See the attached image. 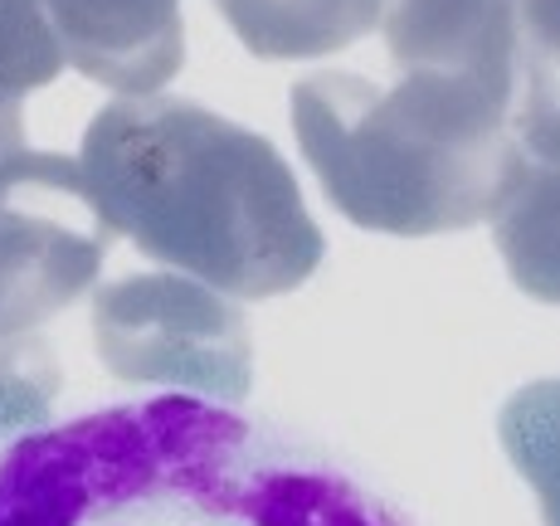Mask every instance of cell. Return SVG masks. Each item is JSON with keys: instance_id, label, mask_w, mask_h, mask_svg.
<instances>
[{"instance_id": "cell-1", "label": "cell", "mask_w": 560, "mask_h": 526, "mask_svg": "<svg viewBox=\"0 0 560 526\" xmlns=\"http://www.w3.org/2000/svg\"><path fill=\"white\" fill-rule=\"evenodd\" d=\"M79 171L107 230L224 297L293 293L327 254L278 147L200 103L113 98Z\"/></svg>"}, {"instance_id": "cell-2", "label": "cell", "mask_w": 560, "mask_h": 526, "mask_svg": "<svg viewBox=\"0 0 560 526\" xmlns=\"http://www.w3.org/2000/svg\"><path fill=\"white\" fill-rule=\"evenodd\" d=\"M0 526H395L341 474L210 405L49 434L0 474Z\"/></svg>"}, {"instance_id": "cell-3", "label": "cell", "mask_w": 560, "mask_h": 526, "mask_svg": "<svg viewBox=\"0 0 560 526\" xmlns=\"http://www.w3.org/2000/svg\"><path fill=\"white\" fill-rule=\"evenodd\" d=\"M512 103L400 73H312L293 89L298 152L351 224L400 239L492 220L512 156Z\"/></svg>"}, {"instance_id": "cell-4", "label": "cell", "mask_w": 560, "mask_h": 526, "mask_svg": "<svg viewBox=\"0 0 560 526\" xmlns=\"http://www.w3.org/2000/svg\"><path fill=\"white\" fill-rule=\"evenodd\" d=\"M93 347L127 385H171L240 405L254 385L249 322L186 273H132L93 293Z\"/></svg>"}, {"instance_id": "cell-5", "label": "cell", "mask_w": 560, "mask_h": 526, "mask_svg": "<svg viewBox=\"0 0 560 526\" xmlns=\"http://www.w3.org/2000/svg\"><path fill=\"white\" fill-rule=\"evenodd\" d=\"M107 239L79 161L30 147L10 161L0 171V341L79 303L98 283Z\"/></svg>"}, {"instance_id": "cell-6", "label": "cell", "mask_w": 560, "mask_h": 526, "mask_svg": "<svg viewBox=\"0 0 560 526\" xmlns=\"http://www.w3.org/2000/svg\"><path fill=\"white\" fill-rule=\"evenodd\" d=\"M375 25L409 79H439L516 107L522 0H381Z\"/></svg>"}, {"instance_id": "cell-7", "label": "cell", "mask_w": 560, "mask_h": 526, "mask_svg": "<svg viewBox=\"0 0 560 526\" xmlns=\"http://www.w3.org/2000/svg\"><path fill=\"white\" fill-rule=\"evenodd\" d=\"M45 15L63 63L122 98L166 89L186 63L180 0H45Z\"/></svg>"}, {"instance_id": "cell-8", "label": "cell", "mask_w": 560, "mask_h": 526, "mask_svg": "<svg viewBox=\"0 0 560 526\" xmlns=\"http://www.w3.org/2000/svg\"><path fill=\"white\" fill-rule=\"evenodd\" d=\"M492 239L512 283L560 307V103L516 107Z\"/></svg>"}, {"instance_id": "cell-9", "label": "cell", "mask_w": 560, "mask_h": 526, "mask_svg": "<svg viewBox=\"0 0 560 526\" xmlns=\"http://www.w3.org/2000/svg\"><path fill=\"white\" fill-rule=\"evenodd\" d=\"M240 45L258 59H322L357 45L381 0H214Z\"/></svg>"}, {"instance_id": "cell-10", "label": "cell", "mask_w": 560, "mask_h": 526, "mask_svg": "<svg viewBox=\"0 0 560 526\" xmlns=\"http://www.w3.org/2000/svg\"><path fill=\"white\" fill-rule=\"evenodd\" d=\"M63 73L45 0H0V171L25 152V98Z\"/></svg>"}, {"instance_id": "cell-11", "label": "cell", "mask_w": 560, "mask_h": 526, "mask_svg": "<svg viewBox=\"0 0 560 526\" xmlns=\"http://www.w3.org/2000/svg\"><path fill=\"white\" fill-rule=\"evenodd\" d=\"M498 439L512 468L541 502V522L560 526V381H532L502 405Z\"/></svg>"}, {"instance_id": "cell-12", "label": "cell", "mask_w": 560, "mask_h": 526, "mask_svg": "<svg viewBox=\"0 0 560 526\" xmlns=\"http://www.w3.org/2000/svg\"><path fill=\"white\" fill-rule=\"evenodd\" d=\"M59 385H63L59 361H54V351L35 331L0 341V439H20L30 429H45Z\"/></svg>"}, {"instance_id": "cell-13", "label": "cell", "mask_w": 560, "mask_h": 526, "mask_svg": "<svg viewBox=\"0 0 560 526\" xmlns=\"http://www.w3.org/2000/svg\"><path fill=\"white\" fill-rule=\"evenodd\" d=\"M522 103H560V0H522Z\"/></svg>"}]
</instances>
